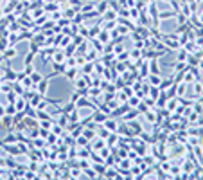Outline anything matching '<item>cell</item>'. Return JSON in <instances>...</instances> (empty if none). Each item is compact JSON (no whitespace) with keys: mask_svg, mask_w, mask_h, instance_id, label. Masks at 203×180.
<instances>
[{"mask_svg":"<svg viewBox=\"0 0 203 180\" xmlns=\"http://www.w3.org/2000/svg\"><path fill=\"white\" fill-rule=\"evenodd\" d=\"M148 79H149V85H153V86H158L162 83L160 74H149L148 76Z\"/></svg>","mask_w":203,"mask_h":180,"instance_id":"8fae6325","label":"cell"},{"mask_svg":"<svg viewBox=\"0 0 203 180\" xmlns=\"http://www.w3.org/2000/svg\"><path fill=\"white\" fill-rule=\"evenodd\" d=\"M108 117H110V115H108L106 112H104V114H101V112H97V110L94 112V121H95L97 124H103V123L106 121Z\"/></svg>","mask_w":203,"mask_h":180,"instance_id":"9c48e42d","label":"cell"},{"mask_svg":"<svg viewBox=\"0 0 203 180\" xmlns=\"http://www.w3.org/2000/svg\"><path fill=\"white\" fill-rule=\"evenodd\" d=\"M104 177H108V178H117L119 175H117V170H108L106 168V171H104Z\"/></svg>","mask_w":203,"mask_h":180,"instance_id":"603a6c76","label":"cell"},{"mask_svg":"<svg viewBox=\"0 0 203 180\" xmlns=\"http://www.w3.org/2000/svg\"><path fill=\"white\" fill-rule=\"evenodd\" d=\"M187 56H189L187 49H182V51H180V54H178V61H185V60H187Z\"/></svg>","mask_w":203,"mask_h":180,"instance_id":"484cf974","label":"cell"},{"mask_svg":"<svg viewBox=\"0 0 203 180\" xmlns=\"http://www.w3.org/2000/svg\"><path fill=\"white\" fill-rule=\"evenodd\" d=\"M139 56H140V51H139V49H135V51L131 52V58H139Z\"/></svg>","mask_w":203,"mask_h":180,"instance_id":"74e56055","label":"cell"},{"mask_svg":"<svg viewBox=\"0 0 203 180\" xmlns=\"http://www.w3.org/2000/svg\"><path fill=\"white\" fill-rule=\"evenodd\" d=\"M49 133H51V132H49L47 128H42V126H40V137L47 139V137H49Z\"/></svg>","mask_w":203,"mask_h":180,"instance_id":"4dcf8cb0","label":"cell"},{"mask_svg":"<svg viewBox=\"0 0 203 180\" xmlns=\"http://www.w3.org/2000/svg\"><path fill=\"white\" fill-rule=\"evenodd\" d=\"M194 94H196V95H201L203 94V85H201V81H200V79H196V81H194Z\"/></svg>","mask_w":203,"mask_h":180,"instance_id":"e0dca14e","label":"cell"},{"mask_svg":"<svg viewBox=\"0 0 203 180\" xmlns=\"http://www.w3.org/2000/svg\"><path fill=\"white\" fill-rule=\"evenodd\" d=\"M162 42L165 43L167 47H171V49H180L182 47V43L178 40V32H174V34H162Z\"/></svg>","mask_w":203,"mask_h":180,"instance_id":"6da1fadb","label":"cell"},{"mask_svg":"<svg viewBox=\"0 0 203 180\" xmlns=\"http://www.w3.org/2000/svg\"><path fill=\"white\" fill-rule=\"evenodd\" d=\"M4 114H6V108H4V106H2V105H0V117H2V115H4Z\"/></svg>","mask_w":203,"mask_h":180,"instance_id":"ab89813d","label":"cell"},{"mask_svg":"<svg viewBox=\"0 0 203 180\" xmlns=\"http://www.w3.org/2000/svg\"><path fill=\"white\" fill-rule=\"evenodd\" d=\"M140 77H148L149 76V70H148V61H144V65H142V70H140Z\"/></svg>","mask_w":203,"mask_h":180,"instance_id":"cb8c5ba5","label":"cell"},{"mask_svg":"<svg viewBox=\"0 0 203 180\" xmlns=\"http://www.w3.org/2000/svg\"><path fill=\"white\" fill-rule=\"evenodd\" d=\"M34 56H36V52H32V51H29V52H27V56L23 58V65H29V63H32V60H34Z\"/></svg>","mask_w":203,"mask_h":180,"instance_id":"44dd1931","label":"cell"},{"mask_svg":"<svg viewBox=\"0 0 203 180\" xmlns=\"http://www.w3.org/2000/svg\"><path fill=\"white\" fill-rule=\"evenodd\" d=\"M16 79V72L11 69V65H7L6 67V76L2 77V81H14Z\"/></svg>","mask_w":203,"mask_h":180,"instance_id":"5b68a950","label":"cell"},{"mask_svg":"<svg viewBox=\"0 0 203 180\" xmlns=\"http://www.w3.org/2000/svg\"><path fill=\"white\" fill-rule=\"evenodd\" d=\"M108 6H110V4H108L106 0H103V4H99V6H97V13H99V15H104V13H106L108 11Z\"/></svg>","mask_w":203,"mask_h":180,"instance_id":"2e32d148","label":"cell"},{"mask_svg":"<svg viewBox=\"0 0 203 180\" xmlns=\"http://www.w3.org/2000/svg\"><path fill=\"white\" fill-rule=\"evenodd\" d=\"M4 108H6V114H7V115H14V114H16L14 103H9V105H7V106H4Z\"/></svg>","mask_w":203,"mask_h":180,"instance_id":"7402d4cb","label":"cell"},{"mask_svg":"<svg viewBox=\"0 0 203 180\" xmlns=\"http://www.w3.org/2000/svg\"><path fill=\"white\" fill-rule=\"evenodd\" d=\"M115 15H117V13L108 11V13H104V20H113V18H115Z\"/></svg>","mask_w":203,"mask_h":180,"instance_id":"1f68e13d","label":"cell"},{"mask_svg":"<svg viewBox=\"0 0 203 180\" xmlns=\"http://www.w3.org/2000/svg\"><path fill=\"white\" fill-rule=\"evenodd\" d=\"M200 47H201V51H203V43H201V45H200Z\"/></svg>","mask_w":203,"mask_h":180,"instance_id":"60d3db41","label":"cell"},{"mask_svg":"<svg viewBox=\"0 0 203 180\" xmlns=\"http://www.w3.org/2000/svg\"><path fill=\"white\" fill-rule=\"evenodd\" d=\"M95 56H97V54L92 51V52H88V56H86L85 60H86V61H94V60H95Z\"/></svg>","mask_w":203,"mask_h":180,"instance_id":"836d02e7","label":"cell"},{"mask_svg":"<svg viewBox=\"0 0 203 180\" xmlns=\"http://www.w3.org/2000/svg\"><path fill=\"white\" fill-rule=\"evenodd\" d=\"M81 69H83V72H85V74H92V69H94V65H92V63H85L83 67H81Z\"/></svg>","mask_w":203,"mask_h":180,"instance_id":"83f0119b","label":"cell"},{"mask_svg":"<svg viewBox=\"0 0 203 180\" xmlns=\"http://www.w3.org/2000/svg\"><path fill=\"white\" fill-rule=\"evenodd\" d=\"M108 38H110V34H108V31H106V29L99 32V40H101V42H108Z\"/></svg>","mask_w":203,"mask_h":180,"instance_id":"4316f807","label":"cell"},{"mask_svg":"<svg viewBox=\"0 0 203 180\" xmlns=\"http://www.w3.org/2000/svg\"><path fill=\"white\" fill-rule=\"evenodd\" d=\"M16 56H18V51H16V47L9 45V47L4 51V56H2V60H13V58H16Z\"/></svg>","mask_w":203,"mask_h":180,"instance_id":"277c9868","label":"cell"},{"mask_svg":"<svg viewBox=\"0 0 203 180\" xmlns=\"http://www.w3.org/2000/svg\"><path fill=\"white\" fill-rule=\"evenodd\" d=\"M75 108H79V110H83V108H90V110H97L95 106L92 105L86 97H79L77 101H75Z\"/></svg>","mask_w":203,"mask_h":180,"instance_id":"3957f363","label":"cell"},{"mask_svg":"<svg viewBox=\"0 0 203 180\" xmlns=\"http://www.w3.org/2000/svg\"><path fill=\"white\" fill-rule=\"evenodd\" d=\"M47 2H52V0H47Z\"/></svg>","mask_w":203,"mask_h":180,"instance_id":"b9f144b4","label":"cell"},{"mask_svg":"<svg viewBox=\"0 0 203 180\" xmlns=\"http://www.w3.org/2000/svg\"><path fill=\"white\" fill-rule=\"evenodd\" d=\"M103 126H104V128H108V130H110V132H117L119 124H117V121H113V119H112V117H108L106 121H104V123H103Z\"/></svg>","mask_w":203,"mask_h":180,"instance_id":"ba28073f","label":"cell"},{"mask_svg":"<svg viewBox=\"0 0 203 180\" xmlns=\"http://www.w3.org/2000/svg\"><path fill=\"white\" fill-rule=\"evenodd\" d=\"M185 90H187V83H185V81L176 83V97H183V95H185Z\"/></svg>","mask_w":203,"mask_h":180,"instance_id":"30bf717a","label":"cell"},{"mask_svg":"<svg viewBox=\"0 0 203 180\" xmlns=\"http://www.w3.org/2000/svg\"><path fill=\"white\" fill-rule=\"evenodd\" d=\"M7 47H9V40H6V38H2V40H0V51L4 52V51H6Z\"/></svg>","mask_w":203,"mask_h":180,"instance_id":"f1b7e54d","label":"cell"},{"mask_svg":"<svg viewBox=\"0 0 203 180\" xmlns=\"http://www.w3.org/2000/svg\"><path fill=\"white\" fill-rule=\"evenodd\" d=\"M77 157H81V159L90 157V151H88V149H79V155H77Z\"/></svg>","mask_w":203,"mask_h":180,"instance_id":"d6a6232c","label":"cell"},{"mask_svg":"<svg viewBox=\"0 0 203 180\" xmlns=\"http://www.w3.org/2000/svg\"><path fill=\"white\" fill-rule=\"evenodd\" d=\"M34 140H36V142H34V146H36V148H45V146H47V144H45V140H43V137L42 139H34Z\"/></svg>","mask_w":203,"mask_h":180,"instance_id":"f546056e","label":"cell"},{"mask_svg":"<svg viewBox=\"0 0 203 180\" xmlns=\"http://www.w3.org/2000/svg\"><path fill=\"white\" fill-rule=\"evenodd\" d=\"M25 105H27L25 97H23V95H18L16 101H14V108H16V112H23V110H25Z\"/></svg>","mask_w":203,"mask_h":180,"instance_id":"8992f818","label":"cell"},{"mask_svg":"<svg viewBox=\"0 0 203 180\" xmlns=\"http://www.w3.org/2000/svg\"><path fill=\"white\" fill-rule=\"evenodd\" d=\"M126 58H128V52H124V51H122V52L119 54V58H117V61H124V60H126Z\"/></svg>","mask_w":203,"mask_h":180,"instance_id":"d590c367","label":"cell"},{"mask_svg":"<svg viewBox=\"0 0 203 180\" xmlns=\"http://www.w3.org/2000/svg\"><path fill=\"white\" fill-rule=\"evenodd\" d=\"M52 77H54V74H49L47 77H43L42 81H40V83L36 85V90H38V92H40L42 95L47 94V90H49V81H51Z\"/></svg>","mask_w":203,"mask_h":180,"instance_id":"7a4b0ae2","label":"cell"},{"mask_svg":"<svg viewBox=\"0 0 203 180\" xmlns=\"http://www.w3.org/2000/svg\"><path fill=\"white\" fill-rule=\"evenodd\" d=\"M23 72H25L27 76H31L32 72H34V65H32V63H29V65H23Z\"/></svg>","mask_w":203,"mask_h":180,"instance_id":"d4e9b609","label":"cell"},{"mask_svg":"<svg viewBox=\"0 0 203 180\" xmlns=\"http://www.w3.org/2000/svg\"><path fill=\"white\" fill-rule=\"evenodd\" d=\"M140 101H142V97H140V95H129L128 105H129V106H133V108H137V105H139Z\"/></svg>","mask_w":203,"mask_h":180,"instance_id":"5bb4252c","label":"cell"},{"mask_svg":"<svg viewBox=\"0 0 203 180\" xmlns=\"http://www.w3.org/2000/svg\"><path fill=\"white\" fill-rule=\"evenodd\" d=\"M52 60L56 61V63H63L65 60H67V56H65L63 52H58V51H56V52L52 54Z\"/></svg>","mask_w":203,"mask_h":180,"instance_id":"9a60e30c","label":"cell"},{"mask_svg":"<svg viewBox=\"0 0 203 180\" xmlns=\"http://www.w3.org/2000/svg\"><path fill=\"white\" fill-rule=\"evenodd\" d=\"M51 130H52L54 135H58V137H59V135H63V126H59V124H56V123L52 124V128H51Z\"/></svg>","mask_w":203,"mask_h":180,"instance_id":"d6986e66","label":"cell"},{"mask_svg":"<svg viewBox=\"0 0 203 180\" xmlns=\"http://www.w3.org/2000/svg\"><path fill=\"white\" fill-rule=\"evenodd\" d=\"M13 90H14L18 95H22L23 92H25V88H23V85H22L20 81H13Z\"/></svg>","mask_w":203,"mask_h":180,"instance_id":"4fadbf2b","label":"cell"},{"mask_svg":"<svg viewBox=\"0 0 203 180\" xmlns=\"http://www.w3.org/2000/svg\"><path fill=\"white\" fill-rule=\"evenodd\" d=\"M70 173H72V177H81V171L79 170H72Z\"/></svg>","mask_w":203,"mask_h":180,"instance_id":"f35d334b","label":"cell"},{"mask_svg":"<svg viewBox=\"0 0 203 180\" xmlns=\"http://www.w3.org/2000/svg\"><path fill=\"white\" fill-rule=\"evenodd\" d=\"M122 51H124V47H122V45H117V47H115V54H120Z\"/></svg>","mask_w":203,"mask_h":180,"instance_id":"8d00e7d4","label":"cell"},{"mask_svg":"<svg viewBox=\"0 0 203 180\" xmlns=\"http://www.w3.org/2000/svg\"><path fill=\"white\" fill-rule=\"evenodd\" d=\"M139 115H140L139 110H133L131 114H124V121H133L135 117H139Z\"/></svg>","mask_w":203,"mask_h":180,"instance_id":"ffe728a7","label":"cell"},{"mask_svg":"<svg viewBox=\"0 0 203 180\" xmlns=\"http://www.w3.org/2000/svg\"><path fill=\"white\" fill-rule=\"evenodd\" d=\"M94 140H95V142L92 144V146H94V151H99V149H103L104 146H106V142H104V139H103V137L94 139Z\"/></svg>","mask_w":203,"mask_h":180,"instance_id":"7c38bea8","label":"cell"},{"mask_svg":"<svg viewBox=\"0 0 203 180\" xmlns=\"http://www.w3.org/2000/svg\"><path fill=\"white\" fill-rule=\"evenodd\" d=\"M77 74H79V67H67V70H65V76L68 79H75Z\"/></svg>","mask_w":203,"mask_h":180,"instance_id":"52a82bcc","label":"cell"},{"mask_svg":"<svg viewBox=\"0 0 203 180\" xmlns=\"http://www.w3.org/2000/svg\"><path fill=\"white\" fill-rule=\"evenodd\" d=\"M129 126H131L133 130H135V133H139V132H140V124H139V123H135V121H133V123H131Z\"/></svg>","mask_w":203,"mask_h":180,"instance_id":"e575fe53","label":"cell"},{"mask_svg":"<svg viewBox=\"0 0 203 180\" xmlns=\"http://www.w3.org/2000/svg\"><path fill=\"white\" fill-rule=\"evenodd\" d=\"M29 77H31V81L34 83V85H38V83H40V81L43 79V76H42V74H38L36 70H34V72H32V74L29 76Z\"/></svg>","mask_w":203,"mask_h":180,"instance_id":"ac0fdd59","label":"cell"}]
</instances>
